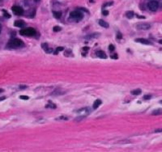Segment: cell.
Returning a JSON list of instances; mask_svg holds the SVG:
<instances>
[{
  "label": "cell",
  "mask_w": 162,
  "mask_h": 152,
  "mask_svg": "<svg viewBox=\"0 0 162 152\" xmlns=\"http://www.w3.org/2000/svg\"><path fill=\"white\" fill-rule=\"evenodd\" d=\"M2 11H3V13H4V15H5V16H6L7 18H10V17H11V16H10V15L6 11V10H2Z\"/></svg>",
  "instance_id": "7402d4cb"
},
{
  "label": "cell",
  "mask_w": 162,
  "mask_h": 152,
  "mask_svg": "<svg viewBox=\"0 0 162 152\" xmlns=\"http://www.w3.org/2000/svg\"><path fill=\"white\" fill-rule=\"evenodd\" d=\"M83 17H84L83 13L79 11H74L71 12V14H70V19L76 22L80 21L83 19Z\"/></svg>",
  "instance_id": "7a4b0ae2"
},
{
  "label": "cell",
  "mask_w": 162,
  "mask_h": 152,
  "mask_svg": "<svg viewBox=\"0 0 162 152\" xmlns=\"http://www.w3.org/2000/svg\"><path fill=\"white\" fill-rule=\"evenodd\" d=\"M53 14H54V17L57 18V19H59L61 17V16H62V12L61 11H54Z\"/></svg>",
  "instance_id": "2e32d148"
},
{
  "label": "cell",
  "mask_w": 162,
  "mask_h": 152,
  "mask_svg": "<svg viewBox=\"0 0 162 152\" xmlns=\"http://www.w3.org/2000/svg\"><path fill=\"white\" fill-rule=\"evenodd\" d=\"M5 99H6V97H4V96L0 97V101H2V100H5Z\"/></svg>",
  "instance_id": "4dcf8cb0"
},
{
  "label": "cell",
  "mask_w": 162,
  "mask_h": 152,
  "mask_svg": "<svg viewBox=\"0 0 162 152\" xmlns=\"http://www.w3.org/2000/svg\"><path fill=\"white\" fill-rule=\"evenodd\" d=\"M63 50H64L63 47H58V48H57L56 51L54 52V53H55V54H57V53H58V52H60V51H63Z\"/></svg>",
  "instance_id": "d6986e66"
},
{
  "label": "cell",
  "mask_w": 162,
  "mask_h": 152,
  "mask_svg": "<svg viewBox=\"0 0 162 152\" xmlns=\"http://www.w3.org/2000/svg\"><path fill=\"white\" fill-rule=\"evenodd\" d=\"M88 50H89L88 47H84V48H83V50H84V51H88Z\"/></svg>",
  "instance_id": "f1b7e54d"
},
{
  "label": "cell",
  "mask_w": 162,
  "mask_h": 152,
  "mask_svg": "<svg viewBox=\"0 0 162 152\" xmlns=\"http://www.w3.org/2000/svg\"><path fill=\"white\" fill-rule=\"evenodd\" d=\"M24 45V44L23 42V41H21L20 39L18 38H14L11 40L7 44V47L11 48V49H17V48H20L23 47Z\"/></svg>",
  "instance_id": "6da1fadb"
},
{
  "label": "cell",
  "mask_w": 162,
  "mask_h": 152,
  "mask_svg": "<svg viewBox=\"0 0 162 152\" xmlns=\"http://www.w3.org/2000/svg\"><path fill=\"white\" fill-rule=\"evenodd\" d=\"M151 28V25L149 24H146V23H142V24H139L138 25L136 26V28L138 30H148Z\"/></svg>",
  "instance_id": "8992f818"
},
{
  "label": "cell",
  "mask_w": 162,
  "mask_h": 152,
  "mask_svg": "<svg viewBox=\"0 0 162 152\" xmlns=\"http://www.w3.org/2000/svg\"><path fill=\"white\" fill-rule=\"evenodd\" d=\"M2 92H3V90H2V89H1V88H0V93Z\"/></svg>",
  "instance_id": "d6a6232c"
},
{
  "label": "cell",
  "mask_w": 162,
  "mask_h": 152,
  "mask_svg": "<svg viewBox=\"0 0 162 152\" xmlns=\"http://www.w3.org/2000/svg\"><path fill=\"white\" fill-rule=\"evenodd\" d=\"M148 7L149 8V10L150 11H156V10L158 9V7H159V3H158V2H156V1H150L148 3Z\"/></svg>",
  "instance_id": "277c9868"
},
{
  "label": "cell",
  "mask_w": 162,
  "mask_h": 152,
  "mask_svg": "<svg viewBox=\"0 0 162 152\" xmlns=\"http://www.w3.org/2000/svg\"><path fill=\"white\" fill-rule=\"evenodd\" d=\"M58 119H59V120H67V119H68V117H58Z\"/></svg>",
  "instance_id": "484cf974"
},
{
  "label": "cell",
  "mask_w": 162,
  "mask_h": 152,
  "mask_svg": "<svg viewBox=\"0 0 162 152\" xmlns=\"http://www.w3.org/2000/svg\"><path fill=\"white\" fill-rule=\"evenodd\" d=\"M60 30H62V28H60V27H58V26L54 27V32H59Z\"/></svg>",
  "instance_id": "44dd1931"
},
{
  "label": "cell",
  "mask_w": 162,
  "mask_h": 152,
  "mask_svg": "<svg viewBox=\"0 0 162 152\" xmlns=\"http://www.w3.org/2000/svg\"><path fill=\"white\" fill-rule=\"evenodd\" d=\"M19 34L22 36H34L36 34V30L33 28H27L20 30Z\"/></svg>",
  "instance_id": "3957f363"
},
{
  "label": "cell",
  "mask_w": 162,
  "mask_h": 152,
  "mask_svg": "<svg viewBox=\"0 0 162 152\" xmlns=\"http://www.w3.org/2000/svg\"><path fill=\"white\" fill-rule=\"evenodd\" d=\"M99 24L101 27H103V28H109V24H107L105 20H103V19H100V20H99Z\"/></svg>",
  "instance_id": "8fae6325"
},
{
  "label": "cell",
  "mask_w": 162,
  "mask_h": 152,
  "mask_svg": "<svg viewBox=\"0 0 162 152\" xmlns=\"http://www.w3.org/2000/svg\"><path fill=\"white\" fill-rule=\"evenodd\" d=\"M161 104H162V100H161Z\"/></svg>",
  "instance_id": "e575fe53"
},
{
  "label": "cell",
  "mask_w": 162,
  "mask_h": 152,
  "mask_svg": "<svg viewBox=\"0 0 162 152\" xmlns=\"http://www.w3.org/2000/svg\"><path fill=\"white\" fill-rule=\"evenodd\" d=\"M12 11L15 15L16 16H21V15L24 14V10L22 7H19V6H14L12 7Z\"/></svg>",
  "instance_id": "5b68a950"
},
{
  "label": "cell",
  "mask_w": 162,
  "mask_h": 152,
  "mask_svg": "<svg viewBox=\"0 0 162 152\" xmlns=\"http://www.w3.org/2000/svg\"><path fill=\"white\" fill-rule=\"evenodd\" d=\"M96 56L100 58H103V59H105V58H107V56L105 54V53L103 52V51L101 50H99V51H96Z\"/></svg>",
  "instance_id": "52a82bcc"
},
{
  "label": "cell",
  "mask_w": 162,
  "mask_h": 152,
  "mask_svg": "<svg viewBox=\"0 0 162 152\" xmlns=\"http://www.w3.org/2000/svg\"><path fill=\"white\" fill-rule=\"evenodd\" d=\"M19 99L28 100L29 99V96H27V95H20V96H19Z\"/></svg>",
  "instance_id": "ffe728a7"
},
{
  "label": "cell",
  "mask_w": 162,
  "mask_h": 152,
  "mask_svg": "<svg viewBox=\"0 0 162 152\" xmlns=\"http://www.w3.org/2000/svg\"><path fill=\"white\" fill-rule=\"evenodd\" d=\"M118 39H121V38H122V34H121V33H118Z\"/></svg>",
  "instance_id": "f546056e"
},
{
  "label": "cell",
  "mask_w": 162,
  "mask_h": 152,
  "mask_svg": "<svg viewBox=\"0 0 162 152\" xmlns=\"http://www.w3.org/2000/svg\"><path fill=\"white\" fill-rule=\"evenodd\" d=\"M135 41L136 42H139L141 44H143V45H150V42L146 40V39H143V38H138V39H135Z\"/></svg>",
  "instance_id": "9c48e42d"
},
{
  "label": "cell",
  "mask_w": 162,
  "mask_h": 152,
  "mask_svg": "<svg viewBox=\"0 0 162 152\" xmlns=\"http://www.w3.org/2000/svg\"><path fill=\"white\" fill-rule=\"evenodd\" d=\"M14 25L16 26V27H19V28H21V27H24V25H25V23H24V21L21 20V19H19V20L15 21Z\"/></svg>",
  "instance_id": "ba28073f"
},
{
  "label": "cell",
  "mask_w": 162,
  "mask_h": 152,
  "mask_svg": "<svg viewBox=\"0 0 162 152\" xmlns=\"http://www.w3.org/2000/svg\"><path fill=\"white\" fill-rule=\"evenodd\" d=\"M35 1H39V0H35Z\"/></svg>",
  "instance_id": "d590c367"
},
{
  "label": "cell",
  "mask_w": 162,
  "mask_h": 152,
  "mask_svg": "<svg viewBox=\"0 0 162 152\" xmlns=\"http://www.w3.org/2000/svg\"><path fill=\"white\" fill-rule=\"evenodd\" d=\"M162 113V109H156L155 111H153L152 112V115H160Z\"/></svg>",
  "instance_id": "e0dca14e"
},
{
  "label": "cell",
  "mask_w": 162,
  "mask_h": 152,
  "mask_svg": "<svg viewBox=\"0 0 162 152\" xmlns=\"http://www.w3.org/2000/svg\"><path fill=\"white\" fill-rule=\"evenodd\" d=\"M109 51H110V52H113V51L114 50V45H109Z\"/></svg>",
  "instance_id": "603a6c76"
},
{
  "label": "cell",
  "mask_w": 162,
  "mask_h": 152,
  "mask_svg": "<svg viewBox=\"0 0 162 152\" xmlns=\"http://www.w3.org/2000/svg\"><path fill=\"white\" fill-rule=\"evenodd\" d=\"M156 133H161V132H162V128L161 129H156L155 130Z\"/></svg>",
  "instance_id": "4316f807"
},
{
  "label": "cell",
  "mask_w": 162,
  "mask_h": 152,
  "mask_svg": "<svg viewBox=\"0 0 162 152\" xmlns=\"http://www.w3.org/2000/svg\"><path fill=\"white\" fill-rule=\"evenodd\" d=\"M102 14H103L104 16H108V15H109V11H105V10H104V11H102Z\"/></svg>",
  "instance_id": "cb8c5ba5"
},
{
  "label": "cell",
  "mask_w": 162,
  "mask_h": 152,
  "mask_svg": "<svg viewBox=\"0 0 162 152\" xmlns=\"http://www.w3.org/2000/svg\"><path fill=\"white\" fill-rule=\"evenodd\" d=\"M101 104V100H96V101H94V104H93V107L94 109H97V108H98Z\"/></svg>",
  "instance_id": "7c38bea8"
},
{
  "label": "cell",
  "mask_w": 162,
  "mask_h": 152,
  "mask_svg": "<svg viewBox=\"0 0 162 152\" xmlns=\"http://www.w3.org/2000/svg\"><path fill=\"white\" fill-rule=\"evenodd\" d=\"M78 112H80V113H83V114H88V112H90V110H88L87 108H84V109H82L80 110H79V111H77Z\"/></svg>",
  "instance_id": "4fadbf2b"
},
{
  "label": "cell",
  "mask_w": 162,
  "mask_h": 152,
  "mask_svg": "<svg viewBox=\"0 0 162 152\" xmlns=\"http://www.w3.org/2000/svg\"><path fill=\"white\" fill-rule=\"evenodd\" d=\"M134 13L132 11H127L126 13V17L127 18H129V19H131V18H133V16H134Z\"/></svg>",
  "instance_id": "5bb4252c"
},
{
  "label": "cell",
  "mask_w": 162,
  "mask_h": 152,
  "mask_svg": "<svg viewBox=\"0 0 162 152\" xmlns=\"http://www.w3.org/2000/svg\"><path fill=\"white\" fill-rule=\"evenodd\" d=\"M152 98V95H145V96H143V99L144 100H149Z\"/></svg>",
  "instance_id": "d4e9b609"
},
{
  "label": "cell",
  "mask_w": 162,
  "mask_h": 152,
  "mask_svg": "<svg viewBox=\"0 0 162 152\" xmlns=\"http://www.w3.org/2000/svg\"><path fill=\"white\" fill-rule=\"evenodd\" d=\"M159 43H160V44H162V40H160V41H159Z\"/></svg>",
  "instance_id": "836d02e7"
},
{
  "label": "cell",
  "mask_w": 162,
  "mask_h": 152,
  "mask_svg": "<svg viewBox=\"0 0 162 152\" xmlns=\"http://www.w3.org/2000/svg\"><path fill=\"white\" fill-rule=\"evenodd\" d=\"M141 92L142 91L140 90V89H135V90H133V91H131V93L132 95H139L141 93Z\"/></svg>",
  "instance_id": "9a60e30c"
},
{
  "label": "cell",
  "mask_w": 162,
  "mask_h": 152,
  "mask_svg": "<svg viewBox=\"0 0 162 152\" xmlns=\"http://www.w3.org/2000/svg\"><path fill=\"white\" fill-rule=\"evenodd\" d=\"M49 106H48V105H47L46 108L50 107V108H52V109H56V105H55V104H54L51 101H49Z\"/></svg>",
  "instance_id": "ac0fdd59"
},
{
  "label": "cell",
  "mask_w": 162,
  "mask_h": 152,
  "mask_svg": "<svg viewBox=\"0 0 162 152\" xmlns=\"http://www.w3.org/2000/svg\"><path fill=\"white\" fill-rule=\"evenodd\" d=\"M111 58H115V59H117V58H118V55H117V54L112 55V56H111Z\"/></svg>",
  "instance_id": "83f0119b"
},
{
  "label": "cell",
  "mask_w": 162,
  "mask_h": 152,
  "mask_svg": "<svg viewBox=\"0 0 162 152\" xmlns=\"http://www.w3.org/2000/svg\"><path fill=\"white\" fill-rule=\"evenodd\" d=\"M1 30H2V25L0 24V33H1Z\"/></svg>",
  "instance_id": "1f68e13d"
},
{
  "label": "cell",
  "mask_w": 162,
  "mask_h": 152,
  "mask_svg": "<svg viewBox=\"0 0 162 152\" xmlns=\"http://www.w3.org/2000/svg\"><path fill=\"white\" fill-rule=\"evenodd\" d=\"M41 48L46 51V53H51L52 52V49H49L48 46V44L47 43H43L41 45Z\"/></svg>",
  "instance_id": "30bf717a"
}]
</instances>
